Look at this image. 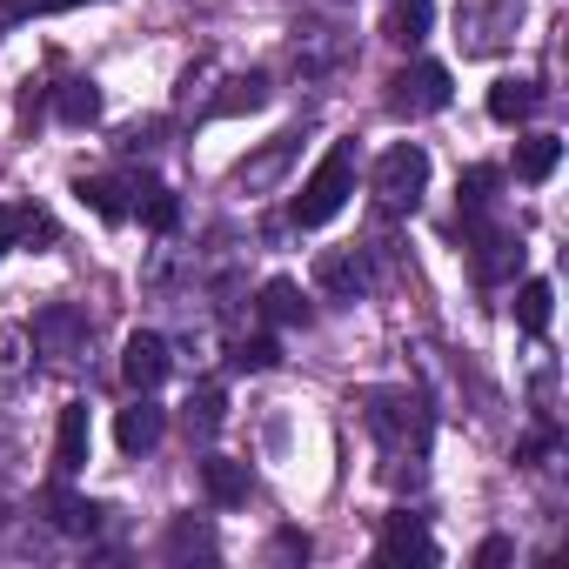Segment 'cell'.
<instances>
[{"label": "cell", "instance_id": "obj_1", "mask_svg": "<svg viewBox=\"0 0 569 569\" xmlns=\"http://www.w3.org/2000/svg\"><path fill=\"white\" fill-rule=\"evenodd\" d=\"M356 194V141H336L296 194V228H329Z\"/></svg>", "mask_w": 569, "mask_h": 569}, {"label": "cell", "instance_id": "obj_2", "mask_svg": "<svg viewBox=\"0 0 569 569\" xmlns=\"http://www.w3.org/2000/svg\"><path fill=\"white\" fill-rule=\"evenodd\" d=\"M422 194H429V148L422 141H396L376 161V201H382V214H416Z\"/></svg>", "mask_w": 569, "mask_h": 569}, {"label": "cell", "instance_id": "obj_3", "mask_svg": "<svg viewBox=\"0 0 569 569\" xmlns=\"http://www.w3.org/2000/svg\"><path fill=\"white\" fill-rule=\"evenodd\" d=\"M369 429H376L389 449H402V442H416V449H422V436H429V416H422V402H416V396H402V389H382V396H369Z\"/></svg>", "mask_w": 569, "mask_h": 569}, {"label": "cell", "instance_id": "obj_4", "mask_svg": "<svg viewBox=\"0 0 569 569\" xmlns=\"http://www.w3.org/2000/svg\"><path fill=\"white\" fill-rule=\"evenodd\" d=\"M389 88H396V94H389V108H396V114H442V108H449V68H442V61L402 68Z\"/></svg>", "mask_w": 569, "mask_h": 569}, {"label": "cell", "instance_id": "obj_5", "mask_svg": "<svg viewBox=\"0 0 569 569\" xmlns=\"http://www.w3.org/2000/svg\"><path fill=\"white\" fill-rule=\"evenodd\" d=\"M121 376H128V389H154V382L168 376V342H161L154 329H134V336L121 342Z\"/></svg>", "mask_w": 569, "mask_h": 569}, {"label": "cell", "instance_id": "obj_6", "mask_svg": "<svg viewBox=\"0 0 569 569\" xmlns=\"http://www.w3.org/2000/svg\"><path fill=\"white\" fill-rule=\"evenodd\" d=\"M88 442H94L88 402H68V409H61V422H54V476H81V462H88Z\"/></svg>", "mask_w": 569, "mask_h": 569}, {"label": "cell", "instance_id": "obj_7", "mask_svg": "<svg viewBox=\"0 0 569 569\" xmlns=\"http://www.w3.org/2000/svg\"><path fill=\"white\" fill-rule=\"evenodd\" d=\"M161 429H168V416H161V409L148 402V389H141V396H134V402H128V409L114 416V442H121L128 456H148V449L161 442Z\"/></svg>", "mask_w": 569, "mask_h": 569}, {"label": "cell", "instance_id": "obj_8", "mask_svg": "<svg viewBox=\"0 0 569 569\" xmlns=\"http://www.w3.org/2000/svg\"><path fill=\"white\" fill-rule=\"evenodd\" d=\"M261 322H268V329H302V322H309V296L296 289L289 274L261 281Z\"/></svg>", "mask_w": 569, "mask_h": 569}, {"label": "cell", "instance_id": "obj_9", "mask_svg": "<svg viewBox=\"0 0 569 569\" xmlns=\"http://www.w3.org/2000/svg\"><path fill=\"white\" fill-rule=\"evenodd\" d=\"M536 101H542V94H536V81L502 74V81L489 88V121H496V128H522V121L536 114Z\"/></svg>", "mask_w": 569, "mask_h": 569}, {"label": "cell", "instance_id": "obj_10", "mask_svg": "<svg viewBox=\"0 0 569 569\" xmlns=\"http://www.w3.org/2000/svg\"><path fill=\"white\" fill-rule=\"evenodd\" d=\"M402 556L436 562V542H429V529H422L416 516H389V529H382V542H376V562H402Z\"/></svg>", "mask_w": 569, "mask_h": 569}, {"label": "cell", "instance_id": "obj_11", "mask_svg": "<svg viewBox=\"0 0 569 569\" xmlns=\"http://www.w3.org/2000/svg\"><path fill=\"white\" fill-rule=\"evenodd\" d=\"M489 14H516V0H462V8H456V28L469 34L462 41L469 54H489L502 41V28H489Z\"/></svg>", "mask_w": 569, "mask_h": 569}, {"label": "cell", "instance_id": "obj_12", "mask_svg": "<svg viewBox=\"0 0 569 569\" xmlns=\"http://www.w3.org/2000/svg\"><path fill=\"white\" fill-rule=\"evenodd\" d=\"M74 336H88V322H81L74 309H48V316L34 322V342L48 349V362H74V356H81Z\"/></svg>", "mask_w": 569, "mask_h": 569}, {"label": "cell", "instance_id": "obj_13", "mask_svg": "<svg viewBox=\"0 0 569 569\" xmlns=\"http://www.w3.org/2000/svg\"><path fill=\"white\" fill-rule=\"evenodd\" d=\"M48 522H54L61 536H94V529H101V509H94L88 496H74V489L54 482V489H48Z\"/></svg>", "mask_w": 569, "mask_h": 569}, {"label": "cell", "instance_id": "obj_14", "mask_svg": "<svg viewBox=\"0 0 569 569\" xmlns=\"http://www.w3.org/2000/svg\"><path fill=\"white\" fill-rule=\"evenodd\" d=\"M201 489H208V502H221V509H234V502H248V462H228V456H208V462H201Z\"/></svg>", "mask_w": 569, "mask_h": 569}, {"label": "cell", "instance_id": "obj_15", "mask_svg": "<svg viewBox=\"0 0 569 569\" xmlns=\"http://www.w3.org/2000/svg\"><path fill=\"white\" fill-rule=\"evenodd\" d=\"M549 316H556V289L542 274H529L522 289H516V329L522 336H549Z\"/></svg>", "mask_w": 569, "mask_h": 569}, {"label": "cell", "instance_id": "obj_16", "mask_svg": "<svg viewBox=\"0 0 569 569\" xmlns=\"http://www.w3.org/2000/svg\"><path fill=\"white\" fill-rule=\"evenodd\" d=\"M429 21H436V8H429V0H396V8H389V21H382V34H389L396 48H422Z\"/></svg>", "mask_w": 569, "mask_h": 569}, {"label": "cell", "instance_id": "obj_17", "mask_svg": "<svg viewBox=\"0 0 569 569\" xmlns=\"http://www.w3.org/2000/svg\"><path fill=\"white\" fill-rule=\"evenodd\" d=\"M556 161H562V141H556V134H529V141H516V181H549Z\"/></svg>", "mask_w": 569, "mask_h": 569}, {"label": "cell", "instance_id": "obj_18", "mask_svg": "<svg viewBox=\"0 0 569 569\" xmlns=\"http://www.w3.org/2000/svg\"><path fill=\"white\" fill-rule=\"evenodd\" d=\"M128 194H134V208H141V221H148L154 234H168V228L181 221V201H174V194H168L161 181H148V174H141V181H134Z\"/></svg>", "mask_w": 569, "mask_h": 569}, {"label": "cell", "instance_id": "obj_19", "mask_svg": "<svg viewBox=\"0 0 569 569\" xmlns=\"http://www.w3.org/2000/svg\"><path fill=\"white\" fill-rule=\"evenodd\" d=\"M21 241H54V221L34 208H0V254L21 248Z\"/></svg>", "mask_w": 569, "mask_h": 569}, {"label": "cell", "instance_id": "obj_20", "mask_svg": "<svg viewBox=\"0 0 569 569\" xmlns=\"http://www.w3.org/2000/svg\"><path fill=\"white\" fill-rule=\"evenodd\" d=\"M54 114H61L68 128H94V121H101V88H94V81H68V88L54 94Z\"/></svg>", "mask_w": 569, "mask_h": 569}, {"label": "cell", "instance_id": "obj_21", "mask_svg": "<svg viewBox=\"0 0 569 569\" xmlns=\"http://www.w3.org/2000/svg\"><path fill=\"white\" fill-rule=\"evenodd\" d=\"M74 194H81L101 221H128V201H121L128 188H121V181H108V174H94V181H88V174H81V181H74Z\"/></svg>", "mask_w": 569, "mask_h": 569}, {"label": "cell", "instance_id": "obj_22", "mask_svg": "<svg viewBox=\"0 0 569 569\" xmlns=\"http://www.w3.org/2000/svg\"><path fill=\"white\" fill-rule=\"evenodd\" d=\"M322 289L329 296H362L369 289V268L356 254H322Z\"/></svg>", "mask_w": 569, "mask_h": 569}, {"label": "cell", "instance_id": "obj_23", "mask_svg": "<svg viewBox=\"0 0 569 569\" xmlns=\"http://www.w3.org/2000/svg\"><path fill=\"white\" fill-rule=\"evenodd\" d=\"M496 181H502L496 168H469V174H462V194H456V201H462V221L489 214V201H496Z\"/></svg>", "mask_w": 569, "mask_h": 569}, {"label": "cell", "instance_id": "obj_24", "mask_svg": "<svg viewBox=\"0 0 569 569\" xmlns=\"http://www.w3.org/2000/svg\"><path fill=\"white\" fill-rule=\"evenodd\" d=\"M268 101V81L261 74H241V81H228V94L214 101V114H254Z\"/></svg>", "mask_w": 569, "mask_h": 569}, {"label": "cell", "instance_id": "obj_25", "mask_svg": "<svg viewBox=\"0 0 569 569\" xmlns=\"http://www.w3.org/2000/svg\"><path fill=\"white\" fill-rule=\"evenodd\" d=\"M289 154H296V141H274V148H268L261 161H248V168H241L234 181H241V188H261V181H274L281 168H289Z\"/></svg>", "mask_w": 569, "mask_h": 569}, {"label": "cell", "instance_id": "obj_26", "mask_svg": "<svg viewBox=\"0 0 569 569\" xmlns=\"http://www.w3.org/2000/svg\"><path fill=\"white\" fill-rule=\"evenodd\" d=\"M274 362H281V342H274V336H248V342L234 349V369H254V376H261V369H274Z\"/></svg>", "mask_w": 569, "mask_h": 569}, {"label": "cell", "instance_id": "obj_27", "mask_svg": "<svg viewBox=\"0 0 569 569\" xmlns=\"http://www.w3.org/2000/svg\"><path fill=\"white\" fill-rule=\"evenodd\" d=\"M188 422H194L201 436H214V429H221V389H201V396L188 402Z\"/></svg>", "mask_w": 569, "mask_h": 569}, {"label": "cell", "instance_id": "obj_28", "mask_svg": "<svg viewBox=\"0 0 569 569\" xmlns=\"http://www.w3.org/2000/svg\"><path fill=\"white\" fill-rule=\"evenodd\" d=\"M21 382V329L0 336V389H14Z\"/></svg>", "mask_w": 569, "mask_h": 569}, {"label": "cell", "instance_id": "obj_29", "mask_svg": "<svg viewBox=\"0 0 569 569\" xmlns=\"http://www.w3.org/2000/svg\"><path fill=\"white\" fill-rule=\"evenodd\" d=\"M509 556H516V542H509V536H489V542L476 549V562H482V569H496V562H509Z\"/></svg>", "mask_w": 569, "mask_h": 569}, {"label": "cell", "instance_id": "obj_30", "mask_svg": "<svg viewBox=\"0 0 569 569\" xmlns=\"http://www.w3.org/2000/svg\"><path fill=\"white\" fill-rule=\"evenodd\" d=\"M174 549H208V529H194V522H174V536H168Z\"/></svg>", "mask_w": 569, "mask_h": 569}, {"label": "cell", "instance_id": "obj_31", "mask_svg": "<svg viewBox=\"0 0 569 569\" xmlns=\"http://www.w3.org/2000/svg\"><path fill=\"white\" fill-rule=\"evenodd\" d=\"M68 8H81V0H41V14H68Z\"/></svg>", "mask_w": 569, "mask_h": 569}]
</instances>
